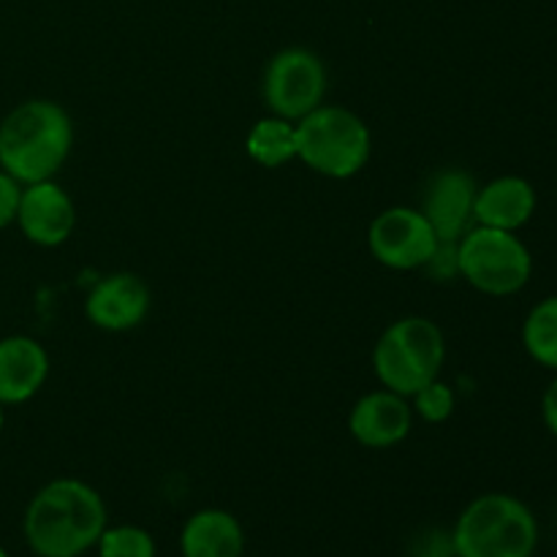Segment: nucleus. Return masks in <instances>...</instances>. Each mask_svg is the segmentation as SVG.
I'll list each match as a JSON object with an SVG mask.
<instances>
[{"label": "nucleus", "mask_w": 557, "mask_h": 557, "mask_svg": "<svg viewBox=\"0 0 557 557\" xmlns=\"http://www.w3.org/2000/svg\"><path fill=\"white\" fill-rule=\"evenodd\" d=\"M107 504L82 479H54L30 498L22 520L36 557H82L107 531Z\"/></svg>", "instance_id": "1"}, {"label": "nucleus", "mask_w": 557, "mask_h": 557, "mask_svg": "<svg viewBox=\"0 0 557 557\" xmlns=\"http://www.w3.org/2000/svg\"><path fill=\"white\" fill-rule=\"evenodd\" d=\"M74 147V125L60 103L33 98L0 120V169L20 185L54 180Z\"/></svg>", "instance_id": "2"}, {"label": "nucleus", "mask_w": 557, "mask_h": 557, "mask_svg": "<svg viewBox=\"0 0 557 557\" xmlns=\"http://www.w3.org/2000/svg\"><path fill=\"white\" fill-rule=\"evenodd\" d=\"M539 522L528 504L506 493L473 498L451 531L455 557H533Z\"/></svg>", "instance_id": "3"}, {"label": "nucleus", "mask_w": 557, "mask_h": 557, "mask_svg": "<svg viewBox=\"0 0 557 557\" xmlns=\"http://www.w3.org/2000/svg\"><path fill=\"white\" fill-rule=\"evenodd\" d=\"M446 359L444 332L424 315H406L384 330L373 351V370L381 386L413 397L433 384Z\"/></svg>", "instance_id": "4"}, {"label": "nucleus", "mask_w": 557, "mask_h": 557, "mask_svg": "<svg viewBox=\"0 0 557 557\" xmlns=\"http://www.w3.org/2000/svg\"><path fill=\"white\" fill-rule=\"evenodd\" d=\"M370 150V128L351 109L321 103L297 123V158L321 177H354L368 166Z\"/></svg>", "instance_id": "5"}, {"label": "nucleus", "mask_w": 557, "mask_h": 557, "mask_svg": "<svg viewBox=\"0 0 557 557\" xmlns=\"http://www.w3.org/2000/svg\"><path fill=\"white\" fill-rule=\"evenodd\" d=\"M457 270L476 292L511 297L531 281L533 256L517 232L471 226L457 243Z\"/></svg>", "instance_id": "6"}, {"label": "nucleus", "mask_w": 557, "mask_h": 557, "mask_svg": "<svg viewBox=\"0 0 557 557\" xmlns=\"http://www.w3.org/2000/svg\"><path fill=\"white\" fill-rule=\"evenodd\" d=\"M326 96V65L305 47L281 49L267 63L264 103L275 117L299 123L319 109Z\"/></svg>", "instance_id": "7"}, {"label": "nucleus", "mask_w": 557, "mask_h": 557, "mask_svg": "<svg viewBox=\"0 0 557 557\" xmlns=\"http://www.w3.org/2000/svg\"><path fill=\"white\" fill-rule=\"evenodd\" d=\"M438 243V234L424 212L413 207H389L370 223L368 232L370 253L375 261L400 272L424 270Z\"/></svg>", "instance_id": "8"}, {"label": "nucleus", "mask_w": 557, "mask_h": 557, "mask_svg": "<svg viewBox=\"0 0 557 557\" xmlns=\"http://www.w3.org/2000/svg\"><path fill=\"white\" fill-rule=\"evenodd\" d=\"M16 226L27 243L38 248H58L71 237L76 226V207L69 190L54 180L22 185Z\"/></svg>", "instance_id": "9"}, {"label": "nucleus", "mask_w": 557, "mask_h": 557, "mask_svg": "<svg viewBox=\"0 0 557 557\" xmlns=\"http://www.w3.org/2000/svg\"><path fill=\"white\" fill-rule=\"evenodd\" d=\"M476 190V180L466 169H441L430 177L419 210L424 212L441 243H460L462 234L476 226L473 223Z\"/></svg>", "instance_id": "10"}, {"label": "nucleus", "mask_w": 557, "mask_h": 557, "mask_svg": "<svg viewBox=\"0 0 557 557\" xmlns=\"http://www.w3.org/2000/svg\"><path fill=\"white\" fill-rule=\"evenodd\" d=\"M150 313V288L134 272H114L98 281L85 299V315L103 332H128Z\"/></svg>", "instance_id": "11"}, {"label": "nucleus", "mask_w": 557, "mask_h": 557, "mask_svg": "<svg viewBox=\"0 0 557 557\" xmlns=\"http://www.w3.org/2000/svg\"><path fill=\"white\" fill-rule=\"evenodd\" d=\"M413 428V408L408 397L397 392L379 389L359 397L348 417L354 441L364 449H392L403 444Z\"/></svg>", "instance_id": "12"}, {"label": "nucleus", "mask_w": 557, "mask_h": 557, "mask_svg": "<svg viewBox=\"0 0 557 557\" xmlns=\"http://www.w3.org/2000/svg\"><path fill=\"white\" fill-rule=\"evenodd\" d=\"M49 354L36 337L9 335L0 341V406H22L41 392Z\"/></svg>", "instance_id": "13"}, {"label": "nucleus", "mask_w": 557, "mask_h": 557, "mask_svg": "<svg viewBox=\"0 0 557 557\" xmlns=\"http://www.w3.org/2000/svg\"><path fill=\"white\" fill-rule=\"evenodd\" d=\"M536 212V188L525 177L506 174L476 190L473 223L476 226L520 232Z\"/></svg>", "instance_id": "14"}, {"label": "nucleus", "mask_w": 557, "mask_h": 557, "mask_svg": "<svg viewBox=\"0 0 557 557\" xmlns=\"http://www.w3.org/2000/svg\"><path fill=\"white\" fill-rule=\"evenodd\" d=\"M183 557H243L245 533L237 517L223 509H201L180 533Z\"/></svg>", "instance_id": "15"}, {"label": "nucleus", "mask_w": 557, "mask_h": 557, "mask_svg": "<svg viewBox=\"0 0 557 557\" xmlns=\"http://www.w3.org/2000/svg\"><path fill=\"white\" fill-rule=\"evenodd\" d=\"M245 150L259 166L281 169L297 158V123L270 114L250 128Z\"/></svg>", "instance_id": "16"}, {"label": "nucleus", "mask_w": 557, "mask_h": 557, "mask_svg": "<svg viewBox=\"0 0 557 557\" xmlns=\"http://www.w3.org/2000/svg\"><path fill=\"white\" fill-rule=\"evenodd\" d=\"M522 343L533 362L557 373V297H547L528 313Z\"/></svg>", "instance_id": "17"}, {"label": "nucleus", "mask_w": 557, "mask_h": 557, "mask_svg": "<svg viewBox=\"0 0 557 557\" xmlns=\"http://www.w3.org/2000/svg\"><path fill=\"white\" fill-rule=\"evenodd\" d=\"M98 557H156V539L139 525H114L101 533L96 544Z\"/></svg>", "instance_id": "18"}, {"label": "nucleus", "mask_w": 557, "mask_h": 557, "mask_svg": "<svg viewBox=\"0 0 557 557\" xmlns=\"http://www.w3.org/2000/svg\"><path fill=\"white\" fill-rule=\"evenodd\" d=\"M411 400H413L411 403L413 413L430 424H444L446 419L455 413V406H457L455 389L438 379H435L433 384L422 386V389H419Z\"/></svg>", "instance_id": "19"}, {"label": "nucleus", "mask_w": 557, "mask_h": 557, "mask_svg": "<svg viewBox=\"0 0 557 557\" xmlns=\"http://www.w3.org/2000/svg\"><path fill=\"white\" fill-rule=\"evenodd\" d=\"M22 185L11 177L9 172L0 169V232L9 228L16 221V210H20Z\"/></svg>", "instance_id": "20"}, {"label": "nucleus", "mask_w": 557, "mask_h": 557, "mask_svg": "<svg viewBox=\"0 0 557 557\" xmlns=\"http://www.w3.org/2000/svg\"><path fill=\"white\" fill-rule=\"evenodd\" d=\"M424 272L430 277H435V281H449V277L460 275V270H457V243H438V248H435L433 259L428 261Z\"/></svg>", "instance_id": "21"}, {"label": "nucleus", "mask_w": 557, "mask_h": 557, "mask_svg": "<svg viewBox=\"0 0 557 557\" xmlns=\"http://www.w3.org/2000/svg\"><path fill=\"white\" fill-rule=\"evenodd\" d=\"M542 417H544V424H547L549 433L557 438V375L542 397Z\"/></svg>", "instance_id": "22"}, {"label": "nucleus", "mask_w": 557, "mask_h": 557, "mask_svg": "<svg viewBox=\"0 0 557 557\" xmlns=\"http://www.w3.org/2000/svg\"><path fill=\"white\" fill-rule=\"evenodd\" d=\"M5 428V406H0V433H3Z\"/></svg>", "instance_id": "23"}, {"label": "nucleus", "mask_w": 557, "mask_h": 557, "mask_svg": "<svg viewBox=\"0 0 557 557\" xmlns=\"http://www.w3.org/2000/svg\"><path fill=\"white\" fill-rule=\"evenodd\" d=\"M0 557H11V555H9V553H5V549H3V547H0Z\"/></svg>", "instance_id": "24"}]
</instances>
